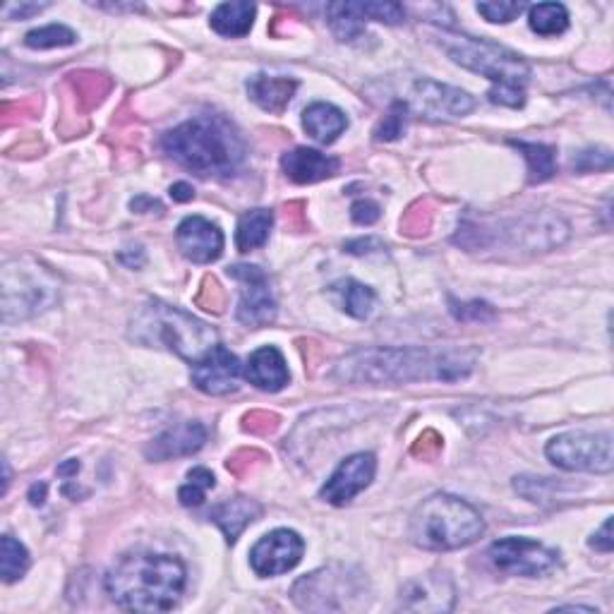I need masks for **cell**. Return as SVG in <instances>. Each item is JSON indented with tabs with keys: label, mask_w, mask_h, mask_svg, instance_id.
<instances>
[{
	"label": "cell",
	"mask_w": 614,
	"mask_h": 614,
	"mask_svg": "<svg viewBox=\"0 0 614 614\" xmlns=\"http://www.w3.org/2000/svg\"><path fill=\"white\" fill-rule=\"evenodd\" d=\"M255 12L257 8L252 3H221L209 17V24H212L216 34L238 39V36H245L252 29Z\"/></svg>",
	"instance_id": "obj_25"
},
{
	"label": "cell",
	"mask_w": 614,
	"mask_h": 614,
	"mask_svg": "<svg viewBox=\"0 0 614 614\" xmlns=\"http://www.w3.org/2000/svg\"><path fill=\"white\" fill-rule=\"evenodd\" d=\"M408 111H411V108H408L406 101H401V99L391 101L387 116H384L382 123L377 125L375 140L377 142H394V140H399V137L403 135V130H406Z\"/></svg>",
	"instance_id": "obj_36"
},
{
	"label": "cell",
	"mask_w": 614,
	"mask_h": 614,
	"mask_svg": "<svg viewBox=\"0 0 614 614\" xmlns=\"http://www.w3.org/2000/svg\"><path fill=\"white\" fill-rule=\"evenodd\" d=\"M487 555H490L492 564L499 571L511 576H523V579H538V576L555 571L559 564L557 550L538 543V540L516 538V535L492 543Z\"/></svg>",
	"instance_id": "obj_11"
},
{
	"label": "cell",
	"mask_w": 614,
	"mask_h": 614,
	"mask_svg": "<svg viewBox=\"0 0 614 614\" xmlns=\"http://www.w3.org/2000/svg\"><path fill=\"white\" fill-rule=\"evenodd\" d=\"M216 485L214 473L209 471V468L197 466L192 468L188 473V483L178 490V499L183 507H200L204 502V495H207V490H212Z\"/></svg>",
	"instance_id": "obj_34"
},
{
	"label": "cell",
	"mask_w": 614,
	"mask_h": 614,
	"mask_svg": "<svg viewBox=\"0 0 614 614\" xmlns=\"http://www.w3.org/2000/svg\"><path fill=\"white\" fill-rule=\"evenodd\" d=\"M571 168L576 173H593V171H610L612 154L610 149H586L571 161Z\"/></svg>",
	"instance_id": "obj_42"
},
{
	"label": "cell",
	"mask_w": 614,
	"mask_h": 614,
	"mask_svg": "<svg viewBox=\"0 0 614 614\" xmlns=\"http://www.w3.org/2000/svg\"><path fill=\"white\" fill-rule=\"evenodd\" d=\"M29 569V552L20 540H15L12 535H3L0 540V576L5 583H15L24 576V571Z\"/></svg>",
	"instance_id": "obj_31"
},
{
	"label": "cell",
	"mask_w": 614,
	"mask_h": 614,
	"mask_svg": "<svg viewBox=\"0 0 614 614\" xmlns=\"http://www.w3.org/2000/svg\"><path fill=\"white\" fill-rule=\"evenodd\" d=\"M188 583L183 559L164 552H128L108 569L104 588L120 610L168 612Z\"/></svg>",
	"instance_id": "obj_2"
},
{
	"label": "cell",
	"mask_w": 614,
	"mask_h": 614,
	"mask_svg": "<svg viewBox=\"0 0 614 614\" xmlns=\"http://www.w3.org/2000/svg\"><path fill=\"white\" fill-rule=\"evenodd\" d=\"M379 216H382V209H379V204H377V202H372V200H358V202H353V207H351V219H353L358 226H372V224H377Z\"/></svg>",
	"instance_id": "obj_45"
},
{
	"label": "cell",
	"mask_w": 614,
	"mask_h": 614,
	"mask_svg": "<svg viewBox=\"0 0 614 614\" xmlns=\"http://www.w3.org/2000/svg\"><path fill=\"white\" fill-rule=\"evenodd\" d=\"M435 224V207L430 200H418L401 216V233L408 238H423Z\"/></svg>",
	"instance_id": "obj_32"
},
{
	"label": "cell",
	"mask_w": 614,
	"mask_h": 614,
	"mask_svg": "<svg viewBox=\"0 0 614 614\" xmlns=\"http://www.w3.org/2000/svg\"><path fill=\"white\" fill-rule=\"evenodd\" d=\"M339 166V159H334V156H327L317 152V149L307 147L291 149V152L281 156V168H284L286 178H291L293 183L298 185L319 183V180L336 176Z\"/></svg>",
	"instance_id": "obj_20"
},
{
	"label": "cell",
	"mask_w": 614,
	"mask_h": 614,
	"mask_svg": "<svg viewBox=\"0 0 614 614\" xmlns=\"http://www.w3.org/2000/svg\"><path fill=\"white\" fill-rule=\"evenodd\" d=\"M439 46L461 68L478 72L492 82L490 94H487L492 104L507 108H521L526 104V82L531 77V68L519 53L487 39L456 32L439 34Z\"/></svg>",
	"instance_id": "obj_5"
},
{
	"label": "cell",
	"mask_w": 614,
	"mask_h": 614,
	"mask_svg": "<svg viewBox=\"0 0 614 614\" xmlns=\"http://www.w3.org/2000/svg\"><path fill=\"white\" fill-rule=\"evenodd\" d=\"M511 147H516L528 161V183H545L557 173V154L555 149L540 142H521L509 140Z\"/></svg>",
	"instance_id": "obj_28"
},
{
	"label": "cell",
	"mask_w": 614,
	"mask_h": 614,
	"mask_svg": "<svg viewBox=\"0 0 614 614\" xmlns=\"http://www.w3.org/2000/svg\"><path fill=\"white\" fill-rule=\"evenodd\" d=\"M77 41V34L72 32L70 27L65 24H48V27L32 29L27 36H24V44L29 48H39V51H46V48H63L72 46Z\"/></svg>",
	"instance_id": "obj_33"
},
{
	"label": "cell",
	"mask_w": 614,
	"mask_h": 614,
	"mask_svg": "<svg viewBox=\"0 0 614 614\" xmlns=\"http://www.w3.org/2000/svg\"><path fill=\"white\" fill-rule=\"evenodd\" d=\"M207 442V427L197 420H188V423H178L168 430L154 437L152 442L144 447V456L149 461H171L183 459V456L197 454Z\"/></svg>",
	"instance_id": "obj_19"
},
{
	"label": "cell",
	"mask_w": 614,
	"mask_h": 614,
	"mask_svg": "<svg viewBox=\"0 0 614 614\" xmlns=\"http://www.w3.org/2000/svg\"><path fill=\"white\" fill-rule=\"evenodd\" d=\"M336 291L341 293V305L346 315H351L355 319H367L375 310V291L370 286L360 284V281L346 279L336 286Z\"/></svg>",
	"instance_id": "obj_30"
},
{
	"label": "cell",
	"mask_w": 614,
	"mask_h": 614,
	"mask_svg": "<svg viewBox=\"0 0 614 614\" xmlns=\"http://www.w3.org/2000/svg\"><path fill=\"white\" fill-rule=\"evenodd\" d=\"M130 339L142 346H164L178 358L195 365L216 346V331L202 319L192 317L190 312L161 300H147L132 315Z\"/></svg>",
	"instance_id": "obj_6"
},
{
	"label": "cell",
	"mask_w": 614,
	"mask_h": 614,
	"mask_svg": "<svg viewBox=\"0 0 614 614\" xmlns=\"http://www.w3.org/2000/svg\"><path fill=\"white\" fill-rule=\"evenodd\" d=\"M449 310L459 322H492L497 317L495 307L485 300H471V303H459V300L449 298Z\"/></svg>",
	"instance_id": "obj_38"
},
{
	"label": "cell",
	"mask_w": 614,
	"mask_h": 614,
	"mask_svg": "<svg viewBox=\"0 0 614 614\" xmlns=\"http://www.w3.org/2000/svg\"><path fill=\"white\" fill-rule=\"evenodd\" d=\"M46 492H48L46 483H34L32 487H29V502H32L34 507H41L46 499Z\"/></svg>",
	"instance_id": "obj_52"
},
{
	"label": "cell",
	"mask_w": 614,
	"mask_h": 614,
	"mask_svg": "<svg viewBox=\"0 0 614 614\" xmlns=\"http://www.w3.org/2000/svg\"><path fill=\"white\" fill-rule=\"evenodd\" d=\"M408 108L425 118H463L475 108V99L463 89L435 80H415L408 94Z\"/></svg>",
	"instance_id": "obj_14"
},
{
	"label": "cell",
	"mask_w": 614,
	"mask_h": 614,
	"mask_svg": "<svg viewBox=\"0 0 614 614\" xmlns=\"http://www.w3.org/2000/svg\"><path fill=\"white\" fill-rule=\"evenodd\" d=\"M274 226L272 209H250L238 219L236 228V245L240 252H250L262 248L269 240Z\"/></svg>",
	"instance_id": "obj_26"
},
{
	"label": "cell",
	"mask_w": 614,
	"mask_h": 614,
	"mask_svg": "<svg viewBox=\"0 0 614 614\" xmlns=\"http://www.w3.org/2000/svg\"><path fill=\"white\" fill-rule=\"evenodd\" d=\"M68 84L72 94H75L77 108L84 113L99 106L101 101L106 99V94L111 92V80H108L106 75H101V72L92 70L72 72V75H68Z\"/></svg>",
	"instance_id": "obj_27"
},
{
	"label": "cell",
	"mask_w": 614,
	"mask_h": 614,
	"mask_svg": "<svg viewBox=\"0 0 614 614\" xmlns=\"http://www.w3.org/2000/svg\"><path fill=\"white\" fill-rule=\"evenodd\" d=\"M171 197L176 202H190L195 197V190H192L190 183H176L171 185Z\"/></svg>",
	"instance_id": "obj_51"
},
{
	"label": "cell",
	"mask_w": 614,
	"mask_h": 614,
	"mask_svg": "<svg viewBox=\"0 0 614 614\" xmlns=\"http://www.w3.org/2000/svg\"><path fill=\"white\" fill-rule=\"evenodd\" d=\"M176 164L202 178H228L245 161V142L224 116H197L168 130L161 140Z\"/></svg>",
	"instance_id": "obj_3"
},
{
	"label": "cell",
	"mask_w": 614,
	"mask_h": 614,
	"mask_svg": "<svg viewBox=\"0 0 614 614\" xmlns=\"http://www.w3.org/2000/svg\"><path fill=\"white\" fill-rule=\"evenodd\" d=\"M77 473H80V461H75V459L65 461L63 466H58V475H63V478H70V475H77Z\"/></svg>",
	"instance_id": "obj_54"
},
{
	"label": "cell",
	"mask_w": 614,
	"mask_h": 614,
	"mask_svg": "<svg viewBox=\"0 0 614 614\" xmlns=\"http://www.w3.org/2000/svg\"><path fill=\"white\" fill-rule=\"evenodd\" d=\"M240 360L226 346L216 343L200 363L192 365V384L209 396H226L238 389Z\"/></svg>",
	"instance_id": "obj_16"
},
{
	"label": "cell",
	"mask_w": 614,
	"mask_h": 614,
	"mask_svg": "<svg viewBox=\"0 0 614 614\" xmlns=\"http://www.w3.org/2000/svg\"><path fill=\"white\" fill-rule=\"evenodd\" d=\"M456 603V588L444 571H432L423 579L408 581L401 588L399 605L408 612H451Z\"/></svg>",
	"instance_id": "obj_17"
},
{
	"label": "cell",
	"mask_w": 614,
	"mask_h": 614,
	"mask_svg": "<svg viewBox=\"0 0 614 614\" xmlns=\"http://www.w3.org/2000/svg\"><path fill=\"white\" fill-rule=\"evenodd\" d=\"M298 82L293 77L281 75H252L248 80V94L262 111L267 113H284L286 106L296 96Z\"/></svg>",
	"instance_id": "obj_23"
},
{
	"label": "cell",
	"mask_w": 614,
	"mask_h": 614,
	"mask_svg": "<svg viewBox=\"0 0 614 614\" xmlns=\"http://www.w3.org/2000/svg\"><path fill=\"white\" fill-rule=\"evenodd\" d=\"M58 303L56 276L34 260L3 264V322H22Z\"/></svg>",
	"instance_id": "obj_8"
},
{
	"label": "cell",
	"mask_w": 614,
	"mask_h": 614,
	"mask_svg": "<svg viewBox=\"0 0 614 614\" xmlns=\"http://www.w3.org/2000/svg\"><path fill=\"white\" fill-rule=\"evenodd\" d=\"M243 430L257 437H269L279 430V415L269 411H252L243 418Z\"/></svg>",
	"instance_id": "obj_43"
},
{
	"label": "cell",
	"mask_w": 614,
	"mask_h": 614,
	"mask_svg": "<svg viewBox=\"0 0 614 614\" xmlns=\"http://www.w3.org/2000/svg\"><path fill=\"white\" fill-rule=\"evenodd\" d=\"M305 543L296 531L288 528H276L267 533L255 543L250 550V567L257 576L267 579V576H281L303 559Z\"/></svg>",
	"instance_id": "obj_13"
},
{
	"label": "cell",
	"mask_w": 614,
	"mask_h": 614,
	"mask_svg": "<svg viewBox=\"0 0 614 614\" xmlns=\"http://www.w3.org/2000/svg\"><path fill=\"white\" fill-rule=\"evenodd\" d=\"M528 24L540 36H559L569 29V12L562 3H538L531 8Z\"/></svg>",
	"instance_id": "obj_29"
},
{
	"label": "cell",
	"mask_w": 614,
	"mask_h": 614,
	"mask_svg": "<svg viewBox=\"0 0 614 614\" xmlns=\"http://www.w3.org/2000/svg\"><path fill=\"white\" fill-rule=\"evenodd\" d=\"M346 252H351V255H370V252L375 250H384V243L377 238H358V240H348Z\"/></svg>",
	"instance_id": "obj_47"
},
{
	"label": "cell",
	"mask_w": 614,
	"mask_h": 614,
	"mask_svg": "<svg viewBox=\"0 0 614 614\" xmlns=\"http://www.w3.org/2000/svg\"><path fill=\"white\" fill-rule=\"evenodd\" d=\"M245 379L252 384V387L262 389V391H281L288 384V367L284 355H281L279 348L274 346H264L257 348L255 353L248 358V365H245Z\"/></svg>",
	"instance_id": "obj_21"
},
{
	"label": "cell",
	"mask_w": 614,
	"mask_h": 614,
	"mask_svg": "<svg viewBox=\"0 0 614 614\" xmlns=\"http://www.w3.org/2000/svg\"><path fill=\"white\" fill-rule=\"evenodd\" d=\"M559 487L562 485H559L557 480L531 478V475H521V478L514 480V490L519 492L521 497H526L528 502H535V504H545V502H550V499H555Z\"/></svg>",
	"instance_id": "obj_37"
},
{
	"label": "cell",
	"mask_w": 614,
	"mask_h": 614,
	"mask_svg": "<svg viewBox=\"0 0 614 614\" xmlns=\"http://www.w3.org/2000/svg\"><path fill=\"white\" fill-rule=\"evenodd\" d=\"M118 260L123 262V264H128V267H132V269L142 267V264H144V252H142V248H137V252H130V255H128V252H120Z\"/></svg>",
	"instance_id": "obj_53"
},
{
	"label": "cell",
	"mask_w": 614,
	"mask_h": 614,
	"mask_svg": "<svg viewBox=\"0 0 614 614\" xmlns=\"http://www.w3.org/2000/svg\"><path fill=\"white\" fill-rule=\"evenodd\" d=\"M375 471L377 459L372 454L360 451V454L348 456V459L341 461V466L331 473V478L324 483L322 490H319V497H322L324 502L334 504V507H346V504H351L353 499L372 483Z\"/></svg>",
	"instance_id": "obj_15"
},
{
	"label": "cell",
	"mask_w": 614,
	"mask_h": 614,
	"mask_svg": "<svg viewBox=\"0 0 614 614\" xmlns=\"http://www.w3.org/2000/svg\"><path fill=\"white\" fill-rule=\"evenodd\" d=\"M267 461V454L260 449H238L236 454L228 456L226 468L228 473H233L236 478H245V475H250L257 466H264Z\"/></svg>",
	"instance_id": "obj_40"
},
{
	"label": "cell",
	"mask_w": 614,
	"mask_h": 614,
	"mask_svg": "<svg viewBox=\"0 0 614 614\" xmlns=\"http://www.w3.org/2000/svg\"><path fill=\"white\" fill-rule=\"evenodd\" d=\"M44 8H48V3H20V5H5L3 15L10 17V20H27V17L36 15Z\"/></svg>",
	"instance_id": "obj_46"
},
{
	"label": "cell",
	"mask_w": 614,
	"mask_h": 614,
	"mask_svg": "<svg viewBox=\"0 0 614 614\" xmlns=\"http://www.w3.org/2000/svg\"><path fill=\"white\" fill-rule=\"evenodd\" d=\"M526 10L523 3H514V0H499V3H480L478 12L492 24H507L521 15Z\"/></svg>",
	"instance_id": "obj_41"
},
{
	"label": "cell",
	"mask_w": 614,
	"mask_h": 614,
	"mask_svg": "<svg viewBox=\"0 0 614 614\" xmlns=\"http://www.w3.org/2000/svg\"><path fill=\"white\" fill-rule=\"evenodd\" d=\"M355 20H375L384 24H401L406 20V10L399 3H348Z\"/></svg>",
	"instance_id": "obj_35"
},
{
	"label": "cell",
	"mask_w": 614,
	"mask_h": 614,
	"mask_svg": "<svg viewBox=\"0 0 614 614\" xmlns=\"http://www.w3.org/2000/svg\"><path fill=\"white\" fill-rule=\"evenodd\" d=\"M478 351H427V348H363L336 363L331 377L343 384H408L423 379L456 382L468 377Z\"/></svg>",
	"instance_id": "obj_1"
},
{
	"label": "cell",
	"mask_w": 614,
	"mask_h": 614,
	"mask_svg": "<svg viewBox=\"0 0 614 614\" xmlns=\"http://www.w3.org/2000/svg\"><path fill=\"white\" fill-rule=\"evenodd\" d=\"M130 209L132 212H140V214H149V212H164V207H161V202L159 200H154V197H147V195H142V197H137V200H132L130 202Z\"/></svg>",
	"instance_id": "obj_50"
},
{
	"label": "cell",
	"mask_w": 614,
	"mask_h": 614,
	"mask_svg": "<svg viewBox=\"0 0 614 614\" xmlns=\"http://www.w3.org/2000/svg\"><path fill=\"white\" fill-rule=\"evenodd\" d=\"M262 516V504L250 497H231L209 511V519L221 528L226 535V543L233 545L240 538V533Z\"/></svg>",
	"instance_id": "obj_22"
},
{
	"label": "cell",
	"mask_w": 614,
	"mask_h": 614,
	"mask_svg": "<svg viewBox=\"0 0 614 614\" xmlns=\"http://www.w3.org/2000/svg\"><path fill=\"white\" fill-rule=\"evenodd\" d=\"M303 209H305V204H303V202H291V204H286V224H288V221H291L293 231H303V228H305Z\"/></svg>",
	"instance_id": "obj_49"
},
{
	"label": "cell",
	"mask_w": 614,
	"mask_h": 614,
	"mask_svg": "<svg viewBox=\"0 0 614 614\" xmlns=\"http://www.w3.org/2000/svg\"><path fill=\"white\" fill-rule=\"evenodd\" d=\"M485 533L483 516L475 507L454 495H432L413 511L408 538L415 547L430 552H449L473 545Z\"/></svg>",
	"instance_id": "obj_7"
},
{
	"label": "cell",
	"mask_w": 614,
	"mask_h": 614,
	"mask_svg": "<svg viewBox=\"0 0 614 614\" xmlns=\"http://www.w3.org/2000/svg\"><path fill=\"white\" fill-rule=\"evenodd\" d=\"M228 276L240 281V300L236 317L240 324L250 329H260L276 319V300L269 288L267 274L257 264H233L228 267Z\"/></svg>",
	"instance_id": "obj_12"
},
{
	"label": "cell",
	"mask_w": 614,
	"mask_h": 614,
	"mask_svg": "<svg viewBox=\"0 0 614 614\" xmlns=\"http://www.w3.org/2000/svg\"><path fill=\"white\" fill-rule=\"evenodd\" d=\"M195 303L200 305L202 310L214 312V315H221V312L226 310L228 298H226V291L221 288V284L214 279V276H204L200 293L195 296Z\"/></svg>",
	"instance_id": "obj_39"
},
{
	"label": "cell",
	"mask_w": 614,
	"mask_h": 614,
	"mask_svg": "<svg viewBox=\"0 0 614 614\" xmlns=\"http://www.w3.org/2000/svg\"><path fill=\"white\" fill-rule=\"evenodd\" d=\"M545 454L557 468L571 473H610L614 468L610 432H564L547 442Z\"/></svg>",
	"instance_id": "obj_10"
},
{
	"label": "cell",
	"mask_w": 614,
	"mask_h": 614,
	"mask_svg": "<svg viewBox=\"0 0 614 614\" xmlns=\"http://www.w3.org/2000/svg\"><path fill=\"white\" fill-rule=\"evenodd\" d=\"M444 449V439L439 435L437 430H425L423 435L413 442L411 454L415 459H423V461H435L439 454H442Z\"/></svg>",
	"instance_id": "obj_44"
},
{
	"label": "cell",
	"mask_w": 614,
	"mask_h": 614,
	"mask_svg": "<svg viewBox=\"0 0 614 614\" xmlns=\"http://www.w3.org/2000/svg\"><path fill=\"white\" fill-rule=\"evenodd\" d=\"M569 238V224L552 212H531L507 221H461L454 243L468 252L504 250L511 255H540Z\"/></svg>",
	"instance_id": "obj_4"
},
{
	"label": "cell",
	"mask_w": 614,
	"mask_h": 614,
	"mask_svg": "<svg viewBox=\"0 0 614 614\" xmlns=\"http://www.w3.org/2000/svg\"><path fill=\"white\" fill-rule=\"evenodd\" d=\"M365 593L363 574L336 564L300 576L291 588V600L307 612H343L358 607Z\"/></svg>",
	"instance_id": "obj_9"
},
{
	"label": "cell",
	"mask_w": 614,
	"mask_h": 614,
	"mask_svg": "<svg viewBox=\"0 0 614 614\" xmlns=\"http://www.w3.org/2000/svg\"><path fill=\"white\" fill-rule=\"evenodd\" d=\"M176 245L185 260L195 264H209L219 260L224 252V233L204 216H188L180 221L176 231Z\"/></svg>",
	"instance_id": "obj_18"
},
{
	"label": "cell",
	"mask_w": 614,
	"mask_h": 614,
	"mask_svg": "<svg viewBox=\"0 0 614 614\" xmlns=\"http://www.w3.org/2000/svg\"><path fill=\"white\" fill-rule=\"evenodd\" d=\"M591 547H593V550L605 552V555H610L612 547H614V543H612V519H607V521L603 523V528H600V531L593 535V538H591Z\"/></svg>",
	"instance_id": "obj_48"
},
{
	"label": "cell",
	"mask_w": 614,
	"mask_h": 614,
	"mask_svg": "<svg viewBox=\"0 0 614 614\" xmlns=\"http://www.w3.org/2000/svg\"><path fill=\"white\" fill-rule=\"evenodd\" d=\"M303 128L312 140H317L319 144H331L339 140L341 132L348 128V118L341 108L317 101V104L305 108Z\"/></svg>",
	"instance_id": "obj_24"
}]
</instances>
